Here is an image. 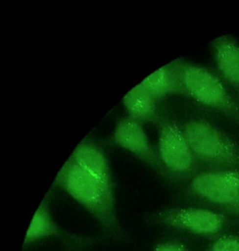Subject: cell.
<instances>
[{"instance_id": "obj_15", "label": "cell", "mask_w": 239, "mask_h": 251, "mask_svg": "<svg viewBox=\"0 0 239 251\" xmlns=\"http://www.w3.org/2000/svg\"></svg>"}, {"instance_id": "obj_13", "label": "cell", "mask_w": 239, "mask_h": 251, "mask_svg": "<svg viewBox=\"0 0 239 251\" xmlns=\"http://www.w3.org/2000/svg\"><path fill=\"white\" fill-rule=\"evenodd\" d=\"M207 251H239V236H220L209 245Z\"/></svg>"}, {"instance_id": "obj_7", "label": "cell", "mask_w": 239, "mask_h": 251, "mask_svg": "<svg viewBox=\"0 0 239 251\" xmlns=\"http://www.w3.org/2000/svg\"><path fill=\"white\" fill-rule=\"evenodd\" d=\"M114 141L120 148L137 157L162 176L167 175L158 152L154 149L143 125L130 116L117 123L113 133Z\"/></svg>"}, {"instance_id": "obj_14", "label": "cell", "mask_w": 239, "mask_h": 251, "mask_svg": "<svg viewBox=\"0 0 239 251\" xmlns=\"http://www.w3.org/2000/svg\"><path fill=\"white\" fill-rule=\"evenodd\" d=\"M153 251H189V250L181 242L168 241L158 244Z\"/></svg>"}, {"instance_id": "obj_12", "label": "cell", "mask_w": 239, "mask_h": 251, "mask_svg": "<svg viewBox=\"0 0 239 251\" xmlns=\"http://www.w3.org/2000/svg\"><path fill=\"white\" fill-rule=\"evenodd\" d=\"M156 98L139 83L130 89L122 99L129 116L139 123H153L157 120Z\"/></svg>"}, {"instance_id": "obj_4", "label": "cell", "mask_w": 239, "mask_h": 251, "mask_svg": "<svg viewBox=\"0 0 239 251\" xmlns=\"http://www.w3.org/2000/svg\"><path fill=\"white\" fill-rule=\"evenodd\" d=\"M158 154L167 173L175 176L190 174L197 161L182 128L170 121L160 125Z\"/></svg>"}, {"instance_id": "obj_3", "label": "cell", "mask_w": 239, "mask_h": 251, "mask_svg": "<svg viewBox=\"0 0 239 251\" xmlns=\"http://www.w3.org/2000/svg\"><path fill=\"white\" fill-rule=\"evenodd\" d=\"M180 70L186 96L239 122V105L216 75L205 67L181 61Z\"/></svg>"}, {"instance_id": "obj_9", "label": "cell", "mask_w": 239, "mask_h": 251, "mask_svg": "<svg viewBox=\"0 0 239 251\" xmlns=\"http://www.w3.org/2000/svg\"><path fill=\"white\" fill-rule=\"evenodd\" d=\"M140 83L157 100L169 95H186L180 75V60L163 66Z\"/></svg>"}, {"instance_id": "obj_2", "label": "cell", "mask_w": 239, "mask_h": 251, "mask_svg": "<svg viewBox=\"0 0 239 251\" xmlns=\"http://www.w3.org/2000/svg\"><path fill=\"white\" fill-rule=\"evenodd\" d=\"M196 160L224 168L239 167V145L215 125L191 120L182 127Z\"/></svg>"}, {"instance_id": "obj_6", "label": "cell", "mask_w": 239, "mask_h": 251, "mask_svg": "<svg viewBox=\"0 0 239 251\" xmlns=\"http://www.w3.org/2000/svg\"><path fill=\"white\" fill-rule=\"evenodd\" d=\"M153 222L161 226L199 236H214L225 224V217L216 211L202 208H169L154 214Z\"/></svg>"}, {"instance_id": "obj_11", "label": "cell", "mask_w": 239, "mask_h": 251, "mask_svg": "<svg viewBox=\"0 0 239 251\" xmlns=\"http://www.w3.org/2000/svg\"><path fill=\"white\" fill-rule=\"evenodd\" d=\"M65 236L64 230L54 219L46 198L36 209L24 236V246L52 237Z\"/></svg>"}, {"instance_id": "obj_10", "label": "cell", "mask_w": 239, "mask_h": 251, "mask_svg": "<svg viewBox=\"0 0 239 251\" xmlns=\"http://www.w3.org/2000/svg\"><path fill=\"white\" fill-rule=\"evenodd\" d=\"M213 51L221 77L231 86L239 87V44L229 36H220L214 41Z\"/></svg>"}, {"instance_id": "obj_8", "label": "cell", "mask_w": 239, "mask_h": 251, "mask_svg": "<svg viewBox=\"0 0 239 251\" xmlns=\"http://www.w3.org/2000/svg\"><path fill=\"white\" fill-rule=\"evenodd\" d=\"M70 158L91 176L115 189L109 163L100 148L90 142H81L76 147Z\"/></svg>"}, {"instance_id": "obj_5", "label": "cell", "mask_w": 239, "mask_h": 251, "mask_svg": "<svg viewBox=\"0 0 239 251\" xmlns=\"http://www.w3.org/2000/svg\"><path fill=\"white\" fill-rule=\"evenodd\" d=\"M189 189L214 205L239 208V170L225 168L199 173L192 179Z\"/></svg>"}, {"instance_id": "obj_1", "label": "cell", "mask_w": 239, "mask_h": 251, "mask_svg": "<svg viewBox=\"0 0 239 251\" xmlns=\"http://www.w3.org/2000/svg\"><path fill=\"white\" fill-rule=\"evenodd\" d=\"M54 184L84 208L110 237H121L115 189L91 176L70 158L58 172Z\"/></svg>"}]
</instances>
